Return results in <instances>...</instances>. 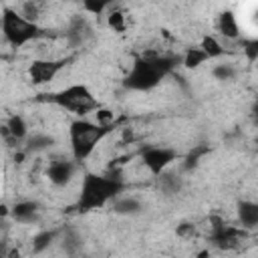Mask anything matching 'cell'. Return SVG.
Returning <instances> with one entry per match:
<instances>
[{
    "label": "cell",
    "mask_w": 258,
    "mask_h": 258,
    "mask_svg": "<svg viewBox=\"0 0 258 258\" xmlns=\"http://www.w3.org/2000/svg\"><path fill=\"white\" fill-rule=\"evenodd\" d=\"M125 189H127V181L121 169H107L105 173L87 171L81 177L75 210L79 214L101 210L107 204H111L117 196H121Z\"/></svg>",
    "instance_id": "cell-1"
},
{
    "label": "cell",
    "mask_w": 258,
    "mask_h": 258,
    "mask_svg": "<svg viewBox=\"0 0 258 258\" xmlns=\"http://www.w3.org/2000/svg\"><path fill=\"white\" fill-rule=\"evenodd\" d=\"M179 60H181V56H177V54L143 52L129 67V71L123 79V87L127 91H135V93L153 91L155 87L161 85V81L165 77H169L177 69Z\"/></svg>",
    "instance_id": "cell-2"
},
{
    "label": "cell",
    "mask_w": 258,
    "mask_h": 258,
    "mask_svg": "<svg viewBox=\"0 0 258 258\" xmlns=\"http://www.w3.org/2000/svg\"><path fill=\"white\" fill-rule=\"evenodd\" d=\"M121 125V121H115L111 125H101L87 117H77L69 125V141H71V157L79 163L93 157V153L101 147V143Z\"/></svg>",
    "instance_id": "cell-3"
},
{
    "label": "cell",
    "mask_w": 258,
    "mask_h": 258,
    "mask_svg": "<svg viewBox=\"0 0 258 258\" xmlns=\"http://www.w3.org/2000/svg\"><path fill=\"white\" fill-rule=\"evenodd\" d=\"M0 32L8 46L12 48H24L32 42H38L46 36V28H42L38 22L26 20L16 8H2L0 12Z\"/></svg>",
    "instance_id": "cell-4"
},
{
    "label": "cell",
    "mask_w": 258,
    "mask_h": 258,
    "mask_svg": "<svg viewBox=\"0 0 258 258\" xmlns=\"http://www.w3.org/2000/svg\"><path fill=\"white\" fill-rule=\"evenodd\" d=\"M42 97H44L42 101L52 103L58 109L69 111L75 117H89L101 107L99 99L95 97V93L85 83H73L64 89H58V91L42 95Z\"/></svg>",
    "instance_id": "cell-5"
},
{
    "label": "cell",
    "mask_w": 258,
    "mask_h": 258,
    "mask_svg": "<svg viewBox=\"0 0 258 258\" xmlns=\"http://www.w3.org/2000/svg\"><path fill=\"white\" fill-rule=\"evenodd\" d=\"M248 238H250V232L244 230L242 226H234V224L226 222L220 216H212L210 218L208 240L216 248H220V250H234V248H240Z\"/></svg>",
    "instance_id": "cell-6"
},
{
    "label": "cell",
    "mask_w": 258,
    "mask_h": 258,
    "mask_svg": "<svg viewBox=\"0 0 258 258\" xmlns=\"http://www.w3.org/2000/svg\"><path fill=\"white\" fill-rule=\"evenodd\" d=\"M179 157H181V153L175 147H167V145H143L137 153L139 163L147 169V173L151 177H159Z\"/></svg>",
    "instance_id": "cell-7"
},
{
    "label": "cell",
    "mask_w": 258,
    "mask_h": 258,
    "mask_svg": "<svg viewBox=\"0 0 258 258\" xmlns=\"http://www.w3.org/2000/svg\"><path fill=\"white\" fill-rule=\"evenodd\" d=\"M73 62V56H58V58H50V56H40L30 60L28 64V79L32 85L42 87L52 83L69 64Z\"/></svg>",
    "instance_id": "cell-8"
},
{
    "label": "cell",
    "mask_w": 258,
    "mask_h": 258,
    "mask_svg": "<svg viewBox=\"0 0 258 258\" xmlns=\"http://www.w3.org/2000/svg\"><path fill=\"white\" fill-rule=\"evenodd\" d=\"M79 161L73 157H54L46 163L44 177L54 185V187H67L79 173Z\"/></svg>",
    "instance_id": "cell-9"
},
{
    "label": "cell",
    "mask_w": 258,
    "mask_h": 258,
    "mask_svg": "<svg viewBox=\"0 0 258 258\" xmlns=\"http://www.w3.org/2000/svg\"><path fill=\"white\" fill-rule=\"evenodd\" d=\"M8 216L16 224L32 226V224H38L40 222V218H42V206L36 200H18L10 208V214Z\"/></svg>",
    "instance_id": "cell-10"
},
{
    "label": "cell",
    "mask_w": 258,
    "mask_h": 258,
    "mask_svg": "<svg viewBox=\"0 0 258 258\" xmlns=\"http://www.w3.org/2000/svg\"><path fill=\"white\" fill-rule=\"evenodd\" d=\"M218 32L226 38V40H238L242 36V24H240V16L234 10H222L218 16Z\"/></svg>",
    "instance_id": "cell-11"
},
{
    "label": "cell",
    "mask_w": 258,
    "mask_h": 258,
    "mask_svg": "<svg viewBox=\"0 0 258 258\" xmlns=\"http://www.w3.org/2000/svg\"><path fill=\"white\" fill-rule=\"evenodd\" d=\"M236 216L238 222L244 230L252 232L258 226V204L254 200H240L236 206Z\"/></svg>",
    "instance_id": "cell-12"
},
{
    "label": "cell",
    "mask_w": 258,
    "mask_h": 258,
    "mask_svg": "<svg viewBox=\"0 0 258 258\" xmlns=\"http://www.w3.org/2000/svg\"><path fill=\"white\" fill-rule=\"evenodd\" d=\"M54 145V137L48 133H28V137L24 139L22 149L30 155V153H40V151H48Z\"/></svg>",
    "instance_id": "cell-13"
},
{
    "label": "cell",
    "mask_w": 258,
    "mask_h": 258,
    "mask_svg": "<svg viewBox=\"0 0 258 258\" xmlns=\"http://www.w3.org/2000/svg\"><path fill=\"white\" fill-rule=\"evenodd\" d=\"M111 210L115 214H123V216H135L143 210L141 200H137L135 196H117L111 202Z\"/></svg>",
    "instance_id": "cell-14"
},
{
    "label": "cell",
    "mask_w": 258,
    "mask_h": 258,
    "mask_svg": "<svg viewBox=\"0 0 258 258\" xmlns=\"http://www.w3.org/2000/svg\"><path fill=\"white\" fill-rule=\"evenodd\" d=\"M105 22H107V26H109L113 32L123 34V32L129 28V14H127L123 8H119V6H111V8L105 12Z\"/></svg>",
    "instance_id": "cell-15"
},
{
    "label": "cell",
    "mask_w": 258,
    "mask_h": 258,
    "mask_svg": "<svg viewBox=\"0 0 258 258\" xmlns=\"http://www.w3.org/2000/svg\"><path fill=\"white\" fill-rule=\"evenodd\" d=\"M198 46L208 54V58H210V60L224 58V56H226V52H228V50H226V46H224V42H222L218 36H214V34H204Z\"/></svg>",
    "instance_id": "cell-16"
},
{
    "label": "cell",
    "mask_w": 258,
    "mask_h": 258,
    "mask_svg": "<svg viewBox=\"0 0 258 258\" xmlns=\"http://www.w3.org/2000/svg\"><path fill=\"white\" fill-rule=\"evenodd\" d=\"M56 236H58V230H40L38 234L32 236V242H30L32 252H34V254H40V252L48 250L54 242H58Z\"/></svg>",
    "instance_id": "cell-17"
},
{
    "label": "cell",
    "mask_w": 258,
    "mask_h": 258,
    "mask_svg": "<svg viewBox=\"0 0 258 258\" xmlns=\"http://www.w3.org/2000/svg\"><path fill=\"white\" fill-rule=\"evenodd\" d=\"M26 20L38 22L42 14L46 12V0H22L20 10H18Z\"/></svg>",
    "instance_id": "cell-18"
},
{
    "label": "cell",
    "mask_w": 258,
    "mask_h": 258,
    "mask_svg": "<svg viewBox=\"0 0 258 258\" xmlns=\"http://www.w3.org/2000/svg\"><path fill=\"white\" fill-rule=\"evenodd\" d=\"M206 60H210L208 58V54L200 48V46H189L185 52H183V56H181V64L185 67V69H189V71H194V69H200Z\"/></svg>",
    "instance_id": "cell-19"
},
{
    "label": "cell",
    "mask_w": 258,
    "mask_h": 258,
    "mask_svg": "<svg viewBox=\"0 0 258 258\" xmlns=\"http://www.w3.org/2000/svg\"><path fill=\"white\" fill-rule=\"evenodd\" d=\"M208 153H210V145H194V149L183 157V163H181L183 171H191V169H196Z\"/></svg>",
    "instance_id": "cell-20"
},
{
    "label": "cell",
    "mask_w": 258,
    "mask_h": 258,
    "mask_svg": "<svg viewBox=\"0 0 258 258\" xmlns=\"http://www.w3.org/2000/svg\"><path fill=\"white\" fill-rule=\"evenodd\" d=\"M212 77L220 83H230L238 77V69L234 62H218L212 67Z\"/></svg>",
    "instance_id": "cell-21"
},
{
    "label": "cell",
    "mask_w": 258,
    "mask_h": 258,
    "mask_svg": "<svg viewBox=\"0 0 258 258\" xmlns=\"http://www.w3.org/2000/svg\"><path fill=\"white\" fill-rule=\"evenodd\" d=\"M117 0H81L83 10L91 16H103L111 6H115Z\"/></svg>",
    "instance_id": "cell-22"
},
{
    "label": "cell",
    "mask_w": 258,
    "mask_h": 258,
    "mask_svg": "<svg viewBox=\"0 0 258 258\" xmlns=\"http://www.w3.org/2000/svg\"><path fill=\"white\" fill-rule=\"evenodd\" d=\"M242 52H244V56L248 58V62L254 64L256 58H258V40H256L254 36L244 38V40H242Z\"/></svg>",
    "instance_id": "cell-23"
},
{
    "label": "cell",
    "mask_w": 258,
    "mask_h": 258,
    "mask_svg": "<svg viewBox=\"0 0 258 258\" xmlns=\"http://www.w3.org/2000/svg\"><path fill=\"white\" fill-rule=\"evenodd\" d=\"M4 254V250H2V240H0V256Z\"/></svg>",
    "instance_id": "cell-24"
},
{
    "label": "cell",
    "mask_w": 258,
    "mask_h": 258,
    "mask_svg": "<svg viewBox=\"0 0 258 258\" xmlns=\"http://www.w3.org/2000/svg\"><path fill=\"white\" fill-rule=\"evenodd\" d=\"M0 58H2V54H0Z\"/></svg>",
    "instance_id": "cell-25"
}]
</instances>
